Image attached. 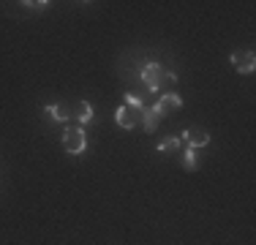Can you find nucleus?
Segmentation results:
<instances>
[{"label":"nucleus","instance_id":"f257e3e1","mask_svg":"<svg viewBox=\"0 0 256 245\" xmlns=\"http://www.w3.org/2000/svg\"><path fill=\"white\" fill-rule=\"evenodd\" d=\"M63 150L71 156H82L88 150V134L84 128H66L63 131Z\"/></svg>","mask_w":256,"mask_h":245},{"label":"nucleus","instance_id":"f03ea898","mask_svg":"<svg viewBox=\"0 0 256 245\" xmlns=\"http://www.w3.org/2000/svg\"><path fill=\"white\" fill-rule=\"evenodd\" d=\"M232 66L240 74H254L256 71V54L251 49H234L232 52Z\"/></svg>","mask_w":256,"mask_h":245},{"label":"nucleus","instance_id":"7ed1b4c3","mask_svg":"<svg viewBox=\"0 0 256 245\" xmlns=\"http://www.w3.org/2000/svg\"><path fill=\"white\" fill-rule=\"evenodd\" d=\"M180 142H186V147L196 150V147L210 144V134H207L204 128H186V131L180 134Z\"/></svg>","mask_w":256,"mask_h":245},{"label":"nucleus","instance_id":"20e7f679","mask_svg":"<svg viewBox=\"0 0 256 245\" xmlns=\"http://www.w3.org/2000/svg\"><path fill=\"white\" fill-rule=\"evenodd\" d=\"M161 76H164V68L158 63H144L142 66V82L148 84L153 93H158L161 90Z\"/></svg>","mask_w":256,"mask_h":245},{"label":"nucleus","instance_id":"39448f33","mask_svg":"<svg viewBox=\"0 0 256 245\" xmlns=\"http://www.w3.org/2000/svg\"><path fill=\"white\" fill-rule=\"evenodd\" d=\"M153 106H156V112L164 118V114H169V112H178V109L182 106V98L178 93H161V98H158Z\"/></svg>","mask_w":256,"mask_h":245},{"label":"nucleus","instance_id":"423d86ee","mask_svg":"<svg viewBox=\"0 0 256 245\" xmlns=\"http://www.w3.org/2000/svg\"><path fill=\"white\" fill-rule=\"evenodd\" d=\"M114 118H118V126H120V128L131 131V128L139 126V120H142V112H139V109H131V106H120L118 112H114Z\"/></svg>","mask_w":256,"mask_h":245},{"label":"nucleus","instance_id":"0eeeda50","mask_svg":"<svg viewBox=\"0 0 256 245\" xmlns=\"http://www.w3.org/2000/svg\"><path fill=\"white\" fill-rule=\"evenodd\" d=\"M142 128L148 134H156L158 131V122H161V114L156 112V106H144V112H142Z\"/></svg>","mask_w":256,"mask_h":245},{"label":"nucleus","instance_id":"6e6552de","mask_svg":"<svg viewBox=\"0 0 256 245\" xmlns=\"http://www.w3.org/2000/svg\"><path fill=\"white\" fill-rule=\"evenodd\" d=\"M44 114H50V118L58 120V122H66L71 118V109L66 106V104H50V106H44Z\"/></svg>","mask_w":256,"mask_h":245},{"label":"nucleus","instance_id":"1a4fd4ad","mask_svg":"<svg viewBox=\"0 0 256 245\" xmlns=\"http://www.w3.org/2000/svg\"><path fill=\"white\" fill-rule=\"evenodd\" d=\"M76 120L79 122H90V120H93V106H90L88 101H79L76 104Z\"/></svg>","mask_w":256,"mask_h":245},{"label":"nucleus","instance_id":"9d476101","mask_svg":"<svg viewBox=\"0 0 256 245\" xmlns=\"http://www.w3.org/2000/svg\"><path fill=\"white\" fill-rule=\"evenodd\" d=\"M182 166H186L188 172L199 169V156H196V150H191V147H186V156H182Z\"/></svg>","mask_w":256,"mask_h":245},{"label":"nucleus","instance_id":"9b49d317","mask_svg":"<svg viewBox=\"0 0 256 245\" xmlns=\"http://www.w3.org/2000/svg\"><path fill=\"white\" fill-rule=\"evenodd\" d=\"M174 84H178V74H174V71H164V76H161V90L172 93Z\"/></svg>","mask_w":256,"mask_h":245},{"label":"nucleus","instance_id":"f8f14e48","mask_svg":"<svg viewBox=\"0 0 256 245\" xmlns=\"http://www.w3.org/2000/svg\"><path fill=\"white\" fill-rule=\"evenodd\" d=\"M126 106L144 112V101H142V96H136V93H126Z\"/></svg>","mask_w":256,"mask_h":245},{"label":"nucleus","instance_id":"ddd939ff","mask_svg":"<svg viewBox=\"0 0 256 245\" xmlns=\"http://www.w3.org/2000/svg\"><path fill=\"white\" fill-rule=\"evenodd\" d=\"M182 142H180V136H169V139H164L161 144H158V152H169V150H178Z\"/></svg>","mask_w":256,"mask_h":245},{"label":"nucleus","instance_id":"4468645a","mask_svg":"<svg viewBox=\"0 0 256 245\" xmlns=\"http://www.w3.org/2000/svg\"><path fill=\"white\" fill-rule=\"evenodd\" d=\"M22 6H30V8H46V6H50V3H46V0H44V3H41V0H38V3H22Z\"/></svg>","mask_w":256,"mask_h":245}]
</instances>
